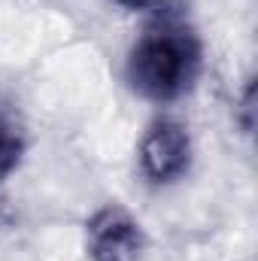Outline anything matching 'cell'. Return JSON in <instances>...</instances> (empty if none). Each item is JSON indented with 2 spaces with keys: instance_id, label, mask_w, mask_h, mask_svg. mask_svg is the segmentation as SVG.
<instances>
[{
  "instance_id": "1",
  "label": "cell",
  "mask_w": 258,
  "mask_h": 261,
  "mask_svg": "<svg viewBox=\"0 0 258 261\" xmlns=\"http://www.w3.org/2000/svg\"><path fill=\"white\" fill-rule=\"evenodd\" d=\"M203 64L200 37L186 6L164 3L155 9L128 55L131 88L155 103H173L194 88Z\"/></svg>"
},
{
  "instance_id": "2",
  "label": "cell",
  "mask_w": 258,
  "mask_h": 261,
  "mask_svg": "<svg viewBox=\"0 0 258 261\" xmlns=\"http://www.w3.org/2000/svg\"><path fill=\"white\" fill-rule=\"evenodd\" d=\"M192 137L186 125L173 119H158L140 140V167L155 186L176 182L189 173Z\"/></svg>"
},
{
  "instance_id": "3",
  "label": "cell",
  "mask_w": 258,
  "mask_h": 261,
  "mask_svg": "<svg viewBox=\"0 0 258 261\" xmlns=\"http://www.w3.org/2000/svg\"><path fill=\"white\" fill-rule=\"evenodd\" d=\"M143 246H146L143 228L125 206L110 203L88 219L91 261H140Z\"/></svg>"
},
{
  "instance_id": "4",
  "label": "cell",
  "mask_w": 258,
  "mask_h": 261,
  "mask_svg": "<svg viewBox=\"0 0 258 261\" xmlns=\"http://www.w3.org/2000/svg\"><path fill=\"white\" fill-rule=\"evenodd\" d=\"M24 155V128L9 103H0V182L18 167Z\"/></svg>"
},
{
  "instance_id": "5",
  "label": "cell",
  "mask_w": 258,
  "mask_h": 261,
  "mask_svg": "<svg viewBox=\"0 0 258 261\" xmlns=\"http://www.w3.org/2000/svg\"><path fill=\"white\" fill-rule=\"evenodd\" d=\"M119 6H125V9H146V6H152V3H158V0H116Z\"/></svg>"
}]
</instances>
